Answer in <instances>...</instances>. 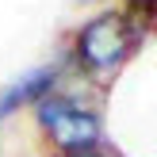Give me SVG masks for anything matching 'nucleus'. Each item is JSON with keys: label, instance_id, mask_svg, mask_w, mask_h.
I'll list each match as a JSON object with an SVG mask.
<instances>
[{"label": "nucleus", "instance_id": "5", "mask_svg": "<svg viewBox=\"0 0 157 157\" xmlns=\"http://www.w3.org/2000/svg\"><path fill=\"white\" fill-rule=\"evenodd\" d=\"M58 157H111V153L104 146H96V150H77V153H58Z\"/></svg>", "mask_w": 157, "mask_h": 157}, {"label": "nucleus", "instance_id": "2", "mask_svg": "<svg viewBox=\"0 0 157 157\" xmlns=\"http://www.w3.org/2000/svg\"><path fill=\"white\" fill-rule=\"evenodd\" d=\"M35 127L46 138L50 153H77L104 146V115L88 100L73 96L65 88H54L46 100L35 104Z\"/></svg>", "mask_w": 157, "mask_h": 157}, {"label": "nucleus", "instance_id": "1", "mask_svg": "<svg viewBox=\"0 0 157 157\" xmlns=\"http://www.w3.org/2000/svg\"><path fill=\"white\" fill-rule=\"evenodd\" d=\"M146 31H150V19L134 4L107 8L77 27L73 46H69V65L81 69L88 81H111L142 46Z\"/></svg>", "mask_w": 157, "mask_h": 157}, {"label": "nucleus", "instance_id": "4", "mask_svg": "<svg viewBox=\"0 0 157 157\" xmlns=\"http://www.w3.org/2000/svg\"><path fill=\"white\" fill-rule=\"evenodd\" d=\"M130 4H134L138 12L150 19V27H157V0H130Z\"/></svg>", "mask_w": 157, "mask_h": 157}, {"label": "nucleus", "instance_id": "3", "mask_svg": "<svg viewBox=\"0 0 157 157\" xmlns=\"http://www.w3.org/2000/svg\"><path fill=\"white\" fill-rule=\"evenodd\" d=\"M61 73H65V65H61V61H50V65L31 69V73L19 77L15 84L0 88V123L12 119V115L23 111V107H35L38 100H46V96L61 84Z\"/></svg>", "mask_w": 157, "mask_h": 157}]
</instances>
